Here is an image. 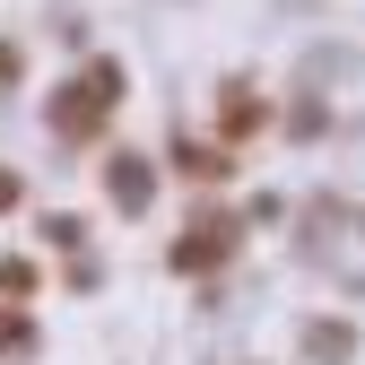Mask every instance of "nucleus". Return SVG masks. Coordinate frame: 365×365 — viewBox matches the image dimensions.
<instances>
[{
	"label": "nucleus",
	"instance_id": "f257e3e1",
	"mask_svg": "<svg viewBox=\"0 0 365 365\" xmlns=\"http://www.w3.org/2000/svg\"><path fill=\"white\" fill-rule=\"evenodd\" d=\"M105 192H113V209H148L157 182H148V165H140V157H113V165H105Z\"/></svg>",
	"mask_w": 365,
	"mask_h": 365
},
{
	"label": "nucleus",
	"instance_id": "f03ea898",
	"mask_svg": "<svg viewBox=\"0 0 365 365\" xmlns=\"http://www.w3.org/2000/svg\"><path fill=\"white\" fill-rule=\"evenodd\" d=\"M252 122H261V105H252L244 87H235V96H226V130H252Z\"/></svg>",
	"mask_w": 365,
	"mask_h": 365
}]
</instances>
